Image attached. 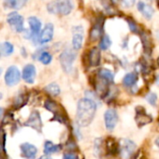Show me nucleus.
<instances>
[{"instance_id": "f257e3e1", "label": "nucleus", "mask_w": 159, "mask_h": 159, "mask_svg": "<svg viewBox=\"0 0 159 159\" xmlns=\"http://www.w3.org/2000/svg\"><path fill=\"white\" fill-rule=\"evenodd\" d=\"M97 111V103L89 98H83L79 101L77 108L76 121L80 126H87L93 121Z\"/></svg>"}, {"instance_id": "f03ea898", "label": "nucleus", "mask_w": 159, "mask_h": 159, "mask_svg": "<svg viewBox=\"0 0 159 159\" xmlns=\"http://www.w3.org/2000/svg\"><path fill=\"white\" fill-rule=\"evenodd\" d=\"M73 9L72 0H53L48 4L47 10L52 14L67 15Z\"/></svg>"}, {"instance_id": "7ed1b4c3", "label": "nucleus", "mask_w": 159, "mask_h": 159, "mask_svg": "<svg viewBox=\"0 0 159 159\" xmlns=\"http://www.w3.org/2000/svg\"><path fill=\"white\" fill-rule=\"evenodd\" d=\"M60 64L65 72L70 73L72 71V66L76 59V52L72 49H66L60 54Z\"/></svg>"}, {"instance_id": "20e7f679", "label": "nucleus", "mask_w": 159, "mask_h": 159, "mask_svg": "<svg viewBox=\"0 0 159 159\" xmlns=\"http://www.w3.org/2000/svg\"><path fill=\"white\" fill-rule=\"evenodd\" d=\"M21 78L22 74L19 68L16 66H11L5 73L4 81L8 86H15L19 84Z\"/></svg>"}, {"instance_id": "39448f33", "label": "nucleus", "mask_w": 159, "mask_h": 159, "mask_svg": "<svg viewBox=\"0 0 159 159\" xmlns=\"http://www.w3.org/2000/svg\"><path fill=\"white\" fill-rule=\"evenodd\" d=\"M118 147H119V152L122 157L125 159L129 158L136 150V144L134 143V141L130 139H121L118 144Z\"/></svg>"}, {"instance_id": "423d86ee", "label": "nucleus", "mask_w": 159, "mask_h": 159, "mask_svg": "<svg viewBox=\"0 0 159 159\" xmlns=\"http://www.w3.org/2000/svg\"><path fill=\"white\" fill-rule=\"evenodd\" d=\"M8 24L17 33H21L24 31V18L17 12H11L9 14L7 18Z\"/></svg>"}, {"instance_id": "0eeeda50", "label": "nucleus", "mask_w": 159, "mask_h": 159, "mask_svg": "<svg viewBox=\"0 0 159 159\" xmlns=\"http://www.w3.org/2000/svg\"><path fill=\"white\" fill-rule=\"evenodd\" d=\"M104 121H105L106 128L109 131H112L115 128L118 122V114L116 111L113 109L107 110L104 113Z\"/></svg>"}, {"instance_id": "6e6552de", "label": "nucleus", "mask_w": 159, "mask_h": 159, "mask_svg": "<svg viewBox=\"0 0 159 159\" xmlns=\"http://www.w3.org/2000/svg\"><path fill=\"white\" fill-rule=\"evenodd\" d=\"M22 156L25 159H35L38 153V149L31 143L25 142L20 146Z\"/></svg>"}, {"instance_id": "1a4fd4ad", "label": "nucleus", "mask_w": 159, "mask_h": 159, "mask_svg": "<svg viewBox=\"0 0 159 159\" xmlns=\"http://www.w3.org/2000/svg\"><path fill=\"white\" fill-rule=\"evenodd\" d=\"M84 41V29L82 26H76L73 29V39L72 45L74 50H80L83 46Z\"/></svg>"}, {"instance_id": "9d476101", "label": "nucleus", "mask_w": 159, "mask_h": 159, "mask_svg": "<svg viewBox=\"0 0 159 159\" xmlns=\"http://www.w3.org/2000/svg\"><path fill=\"white\" fill-rule=\"evenodd\" d=\"M136 112H137V114H136L135 120H136V123H137L139 127H141L143 125H146L152 123V118L150 115H148L147 113L144 112V109L143 108L138 107L136 109Z\"/></svg>"}, {"instance_id": "9b49d317", "label": "nucleus", "mask_w": 159, "mask_h": 159, "mask_svg": "<svg viewBox=\"0 0 159 159\" xmlns=\"http://www.w3.org/2000/svg\"><path fill=\"white\" fill-rule=\"evenodd\" d=\"M36 74H37V71H36L35 66H33V65H31V64H28V65H26V66L24 67L23 73H22V77H23L24 81H25V83L32 84L35 82Z\"/></svg>"}, {"instance_id": "f8f14e48", "label": "nucleus", "mask_w": 159, "mask_h": 159, "mask_svg": "<svg viewBox=\"0 0 159 159\" xmlns=\"http://www.w3.org/2000/svg\"><path fill=\"white\" fill-rule=\"evenodd\" d=\"M52 37H53V25L52 24H47L44 29L39 34V42L40 44L48 43L52 39Z\"/></svg>"}, {"instance_id": "ddd939ff", "label": "nucleus", "mask_w": 159, "mask_h": 159, "mask_svg": "<svg viewBox=\"0 0 159 159\" xmlns=\"http://www.w3.org/2000/svg\"><path fill=\"white\" fill-rule=\"evenodd\" d=\"M26 125L36 129L37 131H41V128H42V122H41V118H40V115L38 111H33L31 113V115L29 116L26 124Z\"/></svg>"}, {"instance_id": "4468645a", "label": "nucleus", "mask_w": 159, "mask_h": 159, "mask_svg": "<svg viewBox=\"0 0 159 159\" xmlns=\"http://www.w3.org/2000/svg\"><path fill=\"white\" fill-rule=\"evenodd\" d=\"M28 24H29V26H30V32L32 34V39L37 38L38 41H39V32H40V29H41L40 21L36 17H30L28 19Z\"/></svg>"}, {"instance_id": "2eb2a0df", "label": "nucleus", "mask_w": 159, "mask_h": 159, "mask_svg": "<svg viewBox=\"0 0 159 159\" xmlns=\"http://www.w3.org/2000/svg\"><path fill=\"white\" fill-rule=\"evenodd\" d=\"M102 26H103V20H98L90 30V39L92 41L98 40L102 35Z\"/></svg>"}, {"instance_id": "dca6fc26", "label": "nucleus", "mask_w": 159, "mask_h": 159, "mask_svg": "<svg viewBox=\"0 0 159 159\" xmlns=\"http://www.w3.org/2000/svg\"><path fill=\"white\" fill-rule=\"evenodd\" d=\"M138 9L139 11L141 12V14L147 18V19H151L152 16H153V13H154V10L152 6L140 1L138 3Z\"/></svg>"}, {"instance_id": "f3484780", "label": "nucleus", "mask_w": 159, "mask_h": 159, "mask_svg": "<svg viewBox=\"0 0 159 159\" xmlns=\"http://www.w3.org/2000/svg\"><path fill=\"white\" fill-rule=\"evenodd\" d=\"M100 51L98 50V48H93L90 52H89V55H88V61L90 66H97L99 65L100 63Z\"/></svg>"}, {"instance_id": "a211bd4d", "label": "nucleus", "mask_w": 159, "mask_h": 159, "mask_svg": "<svg viewBox=\"0 0 159 159\" xmlns=\"http://www.w3.org/2000/svg\"><path fill=\"white\" fill-rule=\"evenodd\" d=\"M27 2V0H5L4 6L10 9L19 10L22 9Z\"/></svg>"}, {"instance_id": "6ab92c4d", "label": "nucleus", "mask_w": 159, "mask_h": 159, "mask_svg": "<svg viewBox=\"0 0 159 159\" xmlns=\"http://www.w3.org/2000/svg\"><path fill=\"white\" fill-rule=\"evenodd\" d=\"M138 81V75L135 72H130L128 74H126L123 80V84L125 87H132L135 85V84Z\"/></svg>"}, {"instance_id": "aec40b11", "label": "nucleus", "mask_w": 159, "mask_h": 159, "mask_svg": "<svg viewBox=\"0 0 159 159\" xmlns=\"http://www.w3.org/2000/svg\"><path fill=\"white\" fill-rule=\"evenodd\" d=\"M62 146L60 144H53L52 141H46L44 143V152L45 154H52L58 152L61 150Z\"/></svg>"}, {"instance_id": "412c9836", "label": "nucleus", "mask_w": 159, "mask_h": 159, "mask_svg": "<svg viewBox=\"0 0 159 159\" xmlns=\"http://www.w3.org/2000/svg\"><path fill=\"white\" fill-rule=\"evenodd\" d=\"M14 51V47L11 43L6 41L3 43H0V54L3 56L11 55Z\"/></svg>"}, {"instance_id": "4be33fe9", "label": "nucleus", "mask_w": 159, "mask_h": 159, "mask_svg": "<svg viewBox=\"0 0 159 159\" xmlns=\"http://www.w3.org/2000/svg\"><path fill=\"white\" fill-rule=\"evenodd\" d=\"M141 40H142V45H143L144 51L146 52H150L152 51V39H151L150 34L148 32H142L141 33Z\"/></svg>"}, {"instance_id": "5701e85b", "label": "nucleus", "mask_w": 159, "mask_h": 159, "mask_svg": "<svg viewBox=\"0 0 159 159\" xmlns=\"http://www.w3.org/2000/svg\"><path fill=\"white\" fill-rule=\"evenodd\" d=\"M98 76L100 77L101 79L105 80V81L109 82L110 84L113 82V80H114V75L113 73L109 70V69H106V68H101L99 69V71L98 72Z\"/></svg>"}, {"instance_id": "b1692460", "label": "nucleus", "mask_w": 159, "mask_h": 159, "mask_svg": "<svg viewBox=\"0 0 159 159\" xmlns=\"http://www.w3.org/2000/svg\"><path fill=\"white\" fill-rule=\"evenodd\" d=\"M44 107L52 111V113H54V115H58V114H63V113H60V106L55 102V101H52V100H47L44 104Z\"/></svg>"}, {"instance_id": "393cba45", "label": "nucleus", "mask_w": 159, "mask_h": 159, "mask_svg": "<svg viewBox=\"0 0 159 159\" xmlns=\"http://www.w3.org/2000/svg\"><path fill=\"white\" fill-rule=\"evenodd\" d=\"M105 149L106 151L109 152V153H115L117 151H119V147L118 145L115 143V140L111 138H109L107 140H106V144H105Z\"/></svg>"}, {"instance_id": "a878e982", "label": "nucleus", "mask_w": 159, "mask_h": 159, "mask_svg": "<svg viewBox=\"0 0 159 159\" xmlns=\"http://www.w3.org/2000/svg\"><path fill=\"white\" fill-rule=\"evenodd\" d=\"M44 90L46 91V93H48L49 95H51L52 97H56V96H58L61 93L60 87L56 84H48L45 87Z\"/></svg>"}, {"instance_id": "bb28decb", "label": "nucleus", "mask_w": 159, "mask_h": 159, "mask_svg": "<svg viewBox=\"0 0 159 159\" xmlns=\"http://www.w3.org/2000/svg\"><path fill=\"white\" fill-rule=\"evenodd\" d=\"M39 60L43 64V65H49L52 60V56L50 52H42L39 53Z\"/></svg>"}, {"instance_id": "cd10ccee", "label": "nucleus", "mask_w": 159, "mask_h": 159, "mask_svg": "<svg viewBox=\"0 0 159 159\" xmlns=\"http://www.w3.org/2000/svg\"><path fill=\"white\" fill-rule=\"evenodd\" d=\"M111 45V40L110 39V37L108 35H104L100 40V44H99V47L101 50H108L110 48V46Z\"/></svg>"}, {"instance_id": "c85d7f7f", "label": "nucleus", "mask_w": 159, "mask_h": 159, "mask_svg": "<svg viewBox=\"0 0 159 159\" xmlns=\"http://www.w3.org/2000/svg\"><path fill=\"white\" fill-rule=\"evenodd\" d=\"M103 146H104V143H103V139H98L95 142V153L97 156H101L102 152H103Z\"/></svg>"}, {"instance_id": "c756f323", "label": "nucleus", "mask_w": 159, "mask_h": 159, "mask_svg": "<svg viewBox=\"0 0 159 159\" xmlns=\"http://www.w3.org/2000/svg\"><path fill=\"white\" fill-rule=\"evenodd\" d=\"M146 100L148 101V103L149 104H151V105H152V106H154L155 105V103H156V100H157V96H156V94H154V93H149L147 96H146Z\"/></svg>"}, {"instance_id": "7c9ffc66", "label": "nucleus", "mask_w": 159, "mask_h": 159, "mask_svg": "<svg viewBox=\"0 0 159 159\" xmlns=\"http://www.w3.org/2000/svg\"><path fill=\"white\" fill-rule=\"evenodd\" d=\"M127 23H128V25H129V27H130V30H131L133 33H139V26H138V25H137L135 22H133L131 19H128V20H127Z\"/></svg>"}, {"instance_id": "2f4dec72", "label": "nucleus", "mask_w": 159, "mask_h": 159, "mask_svg": "<svg viewBox=\"0 0 159 159\" xmlns=\"http://www.w3.org/2000/svg\"><path fill=\"white\" fill-rule=\"evenodd\" d=\"M121 2L125 8H131L135 4V0H121Z\"/></svg>"}, {"instance_id": "473e14b6", "label": "nucleus", "mask_w": 159, "mask_h": 159, "mask_svg": "<svg viewBox=\"0 0 159 159\" xmlns=\"http://www.w3.org/2000/svg\"><path fill=\"white\" fill-rule=\"evenodd\" d=\"M63 159H78V155L74 152H66L63 156Z\"/></svg>"}, {"instance_id": "72a5a7b5", "label": "nucleus", "mask_w": 159, "mask_h": 159, "mask_svg": "<svg viewBox=\"0 0 159 159\" xmlns=\"http://www.w3.org/2000/svg\"><path fill=\"white\" fill-rule=\"evenodd\" d=\"M142 158H143V155H142L141 152H139L133 157V159H142Z\"/></svg>"}, {"instance_id": "f704fd0d", "label": "nucleus", "mask_w": 159, "mask_h": 159, "mask_svg": "<svg viewBox=\"0 0 159 159\" xmlns=\"http://www.w3.org/2000/svg\"><path fill=\"white\" fill-rule=\"evenodd\" d=\"M155 144L159 147V136L155 139Z\"/></svg>"}, {"instance_id": "c9c22d12", "label": "nucleus", "mask_w": 159, "mask_h": 159, "mask_svg": "<svg viewBox=\"0 0 159 159\" xmlns=\"http://www.w3.org/2000/svg\"><path fill=\"white\" fill-rule=\"evenodd\" d=\"M2 115H3V109H2L1 107H0V119H1Z\"/></svg>"}, {"instance_id": "e433bc0d", "label": "nucleus", "mask_w": 159, "mask_h": 159, "mask_svg": "<svg viewBox=\"0 0 159 159\" xmlns=\"http://www.w3.org/2000/svg\"><path fill=\"white\" fill-rule=\"evenodd\" d=\"M111 1L112 4H116V3H118L120 1V0H111Z\"/></svg>"}, {"instance_id": "4c0bfd02", "label": "nucleus", "mask_w": 159, "mask_h": 159, "mask_svg": "<svg viewBox=\"0 0 159 159\" xmlns=\"http://www.w3.org/2000/svg\"><path fill=\"white\" fill-rule=\"evenodd\" d=\"M156 84H159V74L157 75V77H156Z\"/></svg>"}, {"instance_id": "58836bf2", "label": "nucleus", "mask_w": 159, "mask_h": 159, "mask_svg": "<svg viewBox=\"0 0 159 159\" xmlns=\"http://www.w3.org/2000/svg\"><path fill=\"white\" fill-rule=\"evenodd\" d=\"M39 159H51L50 157H46V156H43V157H40Z\"/></svg>"}, {"instance_id": "ea45409f", "label": "nucleus", "mask_w": 159, "mask_h": 159, "mask_svg": "<svg viewBox=\"0 0 159 159\" xmlns=\"http://www.w3.org/2000/svg\"><path fill=\"white\" fill-rule=\"evenodd\" d=\"M2 98H3V95H2V93H0V100L2 99Z\"/></svg>"}, {"instance_id": "a19ab883", "label": "nucleus", "mask_w": 159, "mask_h": 159, "mask_svg": "<svg viewBox=\"0 0 159 159\" xmlns=\"http://www.w3.org/2000/svg\"><path fill=\"white\" fill-rule=\"evenodd\" d=\"M157 65H158V66H159V58L157 59Z\"/></svg>"}, {"instance_id": "79ce46f5", "label": "nucleus", "mask_w": 159, "mask_h": 159, "mask_svg": "<svg viewBox=\"0 0 159 159\" xmlns=\"http://www.w3.org/2000/svg\"><path fill=\"white\" fill-rule=\"evenodd\" d=\"M1 73H2V69L0 68V75H1Z\"/></svg>"}]
</instances>
